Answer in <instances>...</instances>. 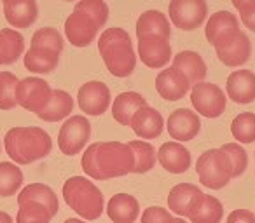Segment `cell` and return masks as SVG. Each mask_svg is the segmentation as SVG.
<instances>
[{
    "instance_id": "obj_25",
    "label": "cell",
    "mask_w": 255,
    "mask_h": 223,
    "mask_svg": "<svg viewBox=\"0 0 255 223\" xmlns=\"http://www.w3.org/2000/svg\"><path fill=\"white\" fill-rule=\"evenodd\" d=\"M173 68L180 70L189 78L191 85L205 82L206 77V63L196 51H180L173 58Z\"/></svg>"
},
{
    "instance_id": "obj_12",
    "label": "cell",
    "mask_w": 255,
    "mask_h": 223,
    "mask_svg": "<svg viewBox=\"0 0 255 223\" xmlns=\"http://www.w3.org/2000/svg\"><path fill=\"white\" fill-rule=\"evenodd\" d=\"M77 101L88 115H102L110 106V89L103 82L89 80L79 87Z\"/></svg>"
},
{
    "instance_id": "obj_18",
    "label": "cell",
    "mask_w": 255,
    "mask_h": 223,
    "mask_svg": "<svg viewBox=\"0 0 255 223\" xmlns=\"http://www.w3.org/2000/svg\"><path fill=\"white\" fill-rule=\"evenodd\" d=\"M157 160L168 173L180 174L191 167V152L178 142L163 143L157 152Z\"/></svg>"
},
{
    "instance_id": "obj_17",
    "label": "cell",
    "mask_w": 255,
    "mask_h": 223,
    "mask_svg": "<svg viewBox=\"0 0 255 223\" xmlns=\"http://www.w3.org/2000/svg\"><path fill=\"white\" fill-rule=\"evenodd\" d=\"M227 98L234 103H247L255 101V74L252 70H236L227 77L226 84Z\"/></svg>"
},
{
    "instance_id": "obj_3",
    "label": "cell",
    "mask_w": 255,
    "mask_h": 223,
    "mask_svg": "<svg viewBox=\"0 0 255 223\" xmlns=\"http://www.w3.org/2000/svg\"><path fill=\"white\" fill-rule=\"evenodd\" d=\"M98 51L103 58L107 70L114 77H128L136 67V56L131 46V39L126 30L109 28L100 35Z\"/></svg>"
},
{
    "instance_id": "obj_29",
    "label": "cell",
    "mask_w": 255,
    "mask_h": 223,
    "mask_svg": "<svg viewBox=\"0 0 255 223\" xmlns=\"http://www.w3.org/2000/svg\"><path fill=\"white\" fill-rule=\"evenodd\" d=\"M234 30H240V21H238L236 14H233L229 11H219L215 14H212V18L208 19L205 28V35L206 40L215 46V42L220 37L229 32H234Z\"/></svg>"
},
{
    "instance_id": "obj_46",
    "label": "cell",
    "mask_w": 255,
    "mask_h": 223,
    "mask_svg": "<svg viewBox=\"0 0 255 223\" xmlns=\"http://www.w3.org/2000/svg\"><path fill=\"white\" fill-rule=\"evenodd\" d=\"M2 2H5V0H2Z\"/></svg>"
},
{
    "instance_id": "obj_40",
    "label": "cell",
    "mask_w": 255,
    "mask_h": 223,
    "mask_svg": "<svg viewBox=\"0 0 255 223\" xmlns=\"http://www.w3.org/2000/svg\"><path fill=\"white\" fill-rule=\"evenodd\" d=\"M241 23L247 26L248 30L255 32V4H250L248 7H245L243 11H240Z\"/></svg>"
},
{
    "instance_id": "obj_38",
    "label": "cell",
    "mask_w": 255,
    "mask_h": 223,
    "mask_svg": "<svg viewBox=\"0 0 255 223\" xmlns=\"http://www.w3.org/2000/svg\"><path fill=\"white\" fill-rule=\"evenodd\" d=\"M142 223H175V218L168 209L150 206L142 213Z\"/></svg>"
},
{
    "instance_id": "obj_16",
    "label": "cell",
    "mask_w": 255,
    "mask_h": 223,
    "mask_svg": "<svg viewBox=\"0 0 255 223\" xmlns=\"http://www.w3.org/2000/svg\"><path fill=\"white\" fill-rule=\"evenodd\" d=\"M156 89L161 98H164L166 101H178L189 92L191 82L180 70L171 67L159 72V75L156 77Z\"/></svg>"
},
{
    "instance_id": "obj_15",
    "label": "cell",
    "mask_w": 255,
    "mask_h": 223,
    "mask_svg": "<svg viewBox=\"0 0 255 223\" xmlns=\"http://www.w3.org/2000/svg\"><path fill=\"white\" fill-rule=\"evenodd\" d=\"M140 60L149 68H163L171 60V46L163 37H143L138 39Z\"/></svg>"
},
{
    "instance_id": "obj_43",
    "label": "cell",
    "mask_w": 255,
    "mask_h": 223,
    "mask_svg": "<svg viewBox=\"0 0 255 223\" xmlns=\"http://www.w3.org/2000/svg\"><path fill=\"white\" fill-rule=\"evenodd\" d=\"M65 223H86V222H82V220H77V218H68Z\"/></svg>"
},
{
    "instance_id": "obj_8",
    "label": "cell",
    "mask_w": 255,
    "mask_h": 223,
    "mask_svg": "<svg viewBox=\"0 0 255 223\" xmlns=\"http://www.w3.org/2000/svg\"><path fill=\"white\" fill-rule=\"evenodd\" d=\"M215 53L226 67H241L250 60L252 42L241 30H234L222 35L215 42Z\"/></svg>"
},
{
    "instance_id": "obj_42",
    "label": "cell",
    "mask_w": 255,
    "mask_h": 223,
    "mask_svg": "<svg viewBox=\"0 0 255 223\" xmlns=\"http://www.w3.org/2000/svg\"><path fill=\"white\" fill-rule=\"evenodd\" d=\"M0 223H14V222H12V218L7 215V213L0 211Z\"/></svg>"
},
{
    "instance_id": "obj_39",
    "label": "cell",
    "mask_w": 255,
    "mask_h": 223,
    "mask_svg": "<svg viewBox=\"0 0 255 223\" xmlns=\"http://www.w3.org/2000/svg\"><path fill=\"white\" fill-rule=\"evenodd\" d=\"M227 223H255V215L248 209H234L227 216Z\"/></svg>"
},
{
    "instance_id": "obj_10",
    "label": "cell",
    "mask_w": 255,
    "mask_h": 223,
    "mask_svg": "<svg viewBox=\"0 0 255 223\" xmlns=\"http://www.w3.org/2000/svg\"><path fill=\"white\" fill-rule=\"evenodd\" d=\"M53 89L44 78L26 77L16 85V103L28 112L40 114L49 103Z\"/></svg>"
},
{
    "instance_id": "obj_30",
    "label": "cell",
    "mask_w": 255,
    "mask_h": 223,
    "mask_svg": "<svg viewBox=\"0 0 255 223\" xmlns=\"http://www.w3.org/2000/svg\"><path fill=\"white\" fill-rule=\"evenodd\" d=\"M60 63V53L40 47H30L25 54V67L33 74H49Z\"/></svg>"
},
{
    "instance_id": "obj_47",
    "label": "cell",
    "mask_w": 255,
    "mask_h": 223,
    "mask_svg": "<svg viewBox=\"0 0 255 223\" xmlns=\"http://www.w3.org/2000/svg\"><path fill=\"white\" fill-rule=\"evenodd\" d=\"M0 149H2V145H0Z\"/></svg>"
},
{
    "instance_id": "obj_36",
    "label": "cell",
    "mask_w": 255,
    "mask_h": 223,
    "mask_svg": "<svg viewBox=\"0 0 255 223\" xmlns=\"http://www.w3.org/2000/svg\"><path fill=\"white\" fill-rule=\"evenodd\" d=\"M75 11L86 12L98 25V28H102L109 19V5L105 4V0H79Z\"/></svg>"
},
{
    "instance_id": "obj_41",
    "label": "cell",
    "mask_w": 255,
    "mask_h": 223,
    "mask_svg": "<svg viewBox=\"0 0 255 223\" xmlns=\"http://www.w3.org/2000/svg\"><path fill=\"white\" fill-rule=\"evenodd\" d=\"M250 4H255V0H233V5L238 11H243V9L248 7Z\"/></svg>"
},
{
    "instance_id": "obj_24",
    "label": "cell",
    "mask_w": 255,
    "mask_h": 223,
    "mask_svg": "<svg viewBox=\"0 0 255 223\" xmlns=\"http://www.w3.org/2000/svg\"><path fill=\"white\" fill-rule=\"evenodd\" d=\"M136 37H163L170 40L171 28L166 14L161 11H145L136 21Z\"/></svg>"
},
{
    "instance_id": "obj_22",
    "label": "cell",
    "mask_w": 255,
    "mask_h": 223,
    "mask_svg": "<svg viewBox=\"0 0 255 223\" xmlns=\"http://www.w3.org/2000/svg\"><path fill=\"white\" fill-rule=\"evenodd\" d=\"M145 106H149L147 105V99L140 92L135 91L121 92L114 99V105H112L114 121L119 122L121 126H131V119L135 117V114L140 108H145Z\"/></svg>"
},
{
    "instance_id": "obj_6",
    "label": "cell",
    "mask_w": 255,
    "mask_h": 223,
    "mask_svg": "<svg viewBox=\"0 0 255 223\" xmlns=\"http://www.w3.org/2000/svg\"><path fill=\"white\" fill-rule=\"evenodd\" d=\"M196 173L199 181L212 190H220L234 178L231 159L222 149H212L201 153L196 162Z\"/></svg>"
},
{
    "instance_id": "obj_4",
    "label": "cell",
    "mask_w": 255,
    "mask_h": 223,
    "mask_svg": "<svg viewBox=\"0 0 255 223\" xmlns=\"http://www.w3.org/2000/svg\"><path fill=\"white\" fill-rule=\"evenodd\" d=\"M16 223H49L58 215L60 202L51 187L44 183H32L18 195Z\"/></svg>"
},
{
    "instance_id": "obj_28",
    "label": "cell",
    "mask_w": 255,
    "mask_h": 223,
    "mask_svg": "<svg viewBox=\"0 0 255 223\" xmlns=\"http://www.w3.org/2000/svg\"><path fill=\"white\" fill-rule=\"evenodd\" d=\"M25 51V39L12 28L0 30V65H12Z\"/></svg>"
},
{
    "instance_id": "obj_37",
    "label": "cell",
    "mask_w": 255,
    "mask_h": 223,
    "mask_svg": "<svg viewBox=\"0 0 255 223\" xmlns=\"http://www.w3.org/2000/svg\"><path fill=\"white\" fill-rule=\"evenodd\" d=\"M224 152L229 155L231 164H233V174L234 178L241 176L245 173L248 166V155H247V150L240 145V143H226L224 147H220Z\"/></svg>"
},
{
    "instance_id": "obj_26",
    "label": "cell",
    "mask_w": 255,
    "mask_h": 223,
    "mask_svg": "<svg viewBox=\"0 0 255 223\" xmlns=\"http://www.w3.org/2000/svg\"><path fill=\"white\" fill-rule=\"evenodd\" d=\"M74 112V99L63 89H54L51 94L49 103L46 105V108L37 114V117L42 119L46 122H58L61 119L68 117Z\"/></svg>"
},
{
    "instance_id": "obj_31",
    "label": "cell",
    "mask_w": 255,
    "mask_h": 223,
    "mask_svg": "<svg viewBox=\"0 0 255 223\" xmlns=\"http://www.w3.org/2000/svg\"><path fill=\"white\" fill-rule=\"evenodd\" d=\"M129 149L133 152V157H135V169L133 173L136 174H143L149 173L154 166H156V149H154L150 143L147 142H129L128 143Z\"/></svg>"
},
{
    "instance_id": "obj_45",
    "label": "cell",
    "mask_w": 255,
    "mask_h": 223,
    "mask_svg": "<svg viewBox=\"0 0 255 223\" xmlns=\"http://www.w3.org/2000/svg\"><path fill=\"white\" fill-rule=\"evenodd\" d=\"M65 2H72V0H65Z\"/></svg>"
},
{
    "instance_id": "obj_27",
    "label": "cell",
    "mask_w": 255,
    "mask_h": 223,
    "mask_svg": "<svg viewBox=\"0 0 255 223\" xmlns=\"http://www.w3.org/2000/svg\"><path fill=\"white\" fill-rule=\"evenodd\" d=\"M203 192L192 183H178L170 190L168 195V208L178 216H187L191 206Z\"/></svg>"
},
{
    "instance_id": "obj_1",
    "label": "cell",
    "mask_w": 255,
    "mask_h": 223,
    "mask_svg": "<svg viewBox=\"0 0 255 223\" xmlns=\"http://www.w3.org/2000/svg\"><path fill=\"white\" fill-rule=\"evenodd\" d=\"M81 166L89 178L103 181L133 173L135 157L128 143L98 142L86 149Z\"/></svg>"
},
{
    "instance_id": "obj_14",
    "label": "cell",
    "mask_w": 255,
    "mask_h": 223,
    "mask_svg": "<svg viewBox=\"0 0 255 223\" xmlns=\"http://www.w3.org/2000/svg\"><path fill=\"white\" fill-rule=\"evenodd\" d=\"M98 33V25L86 12L74 11L65 21V35L75 47H88Z\"/></svg>"
},
{
    "instance_id": "obj_13",
    "label": "cell",
    "mask_w": 255,
    "mask_h": 223,
    "mask_svg": "<svg viewBox=\"0 0 255 223\" xmlns=\"http://www.w3.org/2000/svg\"><path fill=\"white\" fill-rule=\"evenodd\" d=\"M166 129L173 140L178 143L191 142L198 136L199 129H201V121H199L198 114L189 108H178L171 112L166 122Z\"/></svg>"
},
{
    "instance_id": "obj_34",
    "label": "cell",
    "mask_w": 255,
    "mask_h": 223,
    "mask_svg": "<svg viewBox=\"0 0 255 223\" xmlns=\"http://www.w3.org/2000/svg\"><path fill=\"white\" fill-rule=\"evenodd\" d=\"M18 77L11 72H0V110H12L16 103Z\"/></svg>"
},
{
    "instance_id": "obj_32",
    "label": "cell",
    "mask_w": 255,
    "mask_h": 223,
    "mask_svg": "<svg viewBox=\"0 0 255 223\" xmlns=\"http://www.w3.org/2000/svg\"><path fill=\"white\" fill-rule=\"evenodd\" d=\"M23 185V173L16 164L0 162V197H11Z\"/></svg>"
},
{
    "instance_id": "obj_33",
    "label": "cell",
    "mask_w": 255,
    "mask_h": 223,
    "mask_svg": "<svg viewBox=\"0 0 255 223\" xmlns=\"http://www.w3.org/2000/svg\"><path fill=\"white\" fill-rule=\"evenodd\" d=\"M231 133L234 140L240 143H254L255 142V114L252 112H243L236 115L231 124Z\"/></svg>"
},
{
    "instance_id": "obj_9",
    "label": "cell",
    "mask_w": 255,
    "mask_h": 223,
    "mask_svg": "<svg viewBox=\"0 0 255 223\" xmlns=\"http://www.w3.org/2000/svg\"><path fill=\"white\" fill-rule=\"evenodd\" d=\"M91 136V124L84 115H72L65 121L58 133V147L65 155H77L82 152Z\"/></svg>"
},
{
    "instance_id": "obj_2",
    "label": "cell",
    "mask_w": 255,
    "mask_h": 223,
    "mask_svg": "<svg viewBox=\"0 0 255 223\" xmlns=\"http://www.w3.org/2000/svg\"><path fill=\"white\" fill-rule=\"evenodd\" d=\"M4 147L14 164L26 166L49 155L53 140L40 128H12L5 135Z\"/></svg>"
},
{
    "instance_id": "obj_5",
    "label": "cell",
    "mask_w": 255,
    "mask_h": 223,
    "mask_svg": "<svg viewBox=\"0 0 255 223\" xmlns=\"http://www.w3.org/2000/svg\"><path fill=\"white\" fill-rule=\"evenodd\" d=\"M65 202L88 222L98 220L103 213V194L84 176H72L63 185Z\"/></svg>"
},
{
    "instance_id": "obj_11",
    "label": "cell",
    "mask_w": 255,
    "mask_h": 223,
    "mask_svg": "<svg viewBox=\"0 0 255 223\" xmlns=\"http://www.w3.org/2000/svg\"><path fill=\"white\" fill-rule=\"evenodd\" d=\"M168 12H170L171 23L177 28L192 32L203 25L208 14V5H206V0H171L168 5Z\"/></svg>"
},
{
    "instance_id": "obj_7",
    "label": "cell",
    "mask_w": 255,
    "mask_h": 223,
    "mask_svg": "<svg viewBox=\"0 0 255 223\" xmlns=\"http://www.w3.org/2000/svg\"><path fill=\"white\" fill-rule=\"evenodd\" d=\"M191 103L199 115L208 119H217L224 114L227 105L226 92L212 82H199L192 85Z\"/></svg>"
},
{
    "instance_id": "obj_21",
    "label": "cell",
    "mask_w": 255,
    "mask_h": 223,
    "mask_svg": "<svg viewBox=\"0 0 255 223\" xmlns=\"http://www.w3.org/2000/svg\"><path fill=\"white\" fill-rule=\"evenodd\" d=\"M191 223H220L224 218V206L217 197L201 194L187 213Z\"/></svg>"
},
{
    "instance_id": "obj_44",
    "label": "cell",
    "mask_w": 255,
    "mask_h": 223,
    "mask_svg": "<svg viewBox=\"0 0 255 223\" xmlns=\"http://www.w3.org/2000/svg\"><path fill=\"white\" fill-rule=\"evenodd\" d=\"M175 223H185L184 218H175Z\"/></svg>"
},
{
    "instance_id": "obj_19",
    "label": "cell",
    "mask_w": 255,
    "mask_h": 223,
    "mask_svg": "<svg viewBox=\"0 0 255 223\" xmlns=\"http://www.w3.org/2000/svg\"><path fill=\"white\" fill-rule=\"evenodd\" d=\"M4 16L14 28H28L39 16V7L35 0H5Z\"/></svg>"
},
{
    "instance_id": "obj_23",
    "label": "cell",
    "mask_w": 255,
    "mask_h": 223,
    "mask_svg": "<svg viewBox=\"0 0 255 223\" xmlns=\"http://www.w3.org/2000/svg\"><path fill=\"white\" fill-rule=\"evenodd\" d=\"M107 215L114 223H135L140 215V204L133 195L117 194L107 204Z\"/></svg>"
},
{
    "instance_id": "obj_35",
    "label": "cell",
    "mask_w": 255,
    "mask_h": 223,
    "mask_svg": "<svg viewBox=\"0 0 255 223\" xmlns=\"http://www.w3.org/2000/svg\"><path fill=\"white\" fill-rule=\"evenodd\" d=\"M32 47H40V49H49L54 53L63 51V37L60 35L56 28H40L33 33L32 37Z\"/></svg>"
},
{
    "instance_id": "obj_20",
    "label": "cell",
    "mask_w": 255,
    "mask_h": 223,
    "mask_svg": "<svg viewBox=\"0 0 255 223\" xmlns=\"http://www.w3.org/2000/svg\"><path fill=\"white\" fill-rule=\"evenodd\" d=\"M129 128L135 131V135L142 140H154L163 133L164 128V119L163 115L157 112L156 108H140L131 119V126Z\"/></svg>"
}]
</instances>
